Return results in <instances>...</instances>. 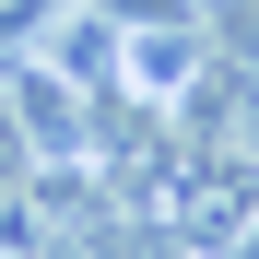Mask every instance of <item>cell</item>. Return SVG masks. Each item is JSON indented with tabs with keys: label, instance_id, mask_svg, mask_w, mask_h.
<instances>
[{
	"label": "cell",
	"instance_id": "cell-1",
	"mask_svg": "<svg viewBox=\"0 0 259 259\" xmlns=\"http://www.w3.org/2000/svg\"><path fill=\"white\" fill-rule=\"evenodd\" d=\"M95 12H106V24H130V35H142V24H189V0H95Z\"/></svg>",
	"mask_w": 259,
	"mask_h": 259
}]
</instances>
